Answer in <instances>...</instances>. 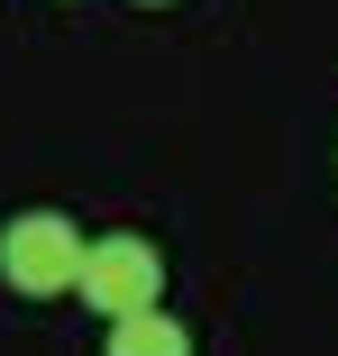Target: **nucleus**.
Segmentation results:
<instances>
[{"label": "nucleus", "mask_w": 338, "mask_h": 356, "mask_svg": "<svg viewBox=\"0 0 338 356\" xmlns=\"http://www.w3.org/2000/svg\"><path fill=\"white\" fill-rule=\"evenodd\" d=\"M74 265H83V229L64 220V210H19V220L0 229V274H10V293H28V302L74 293Z\"/></svg>", "instance_id": "f257e3e1"}, {"label": "nucleus", "mask_w": 338, "mask_h": 356, "mask_svg": "<svg viewBox=\"0 0 338 356\" xmlns=\"http://www.w3.org/2000/svg\"><path fill=\"white\" fill-rule=\"evenodd\" d=\"M74 293H83L101 320H119V311H147V302L165 293V256H156L147 238H83Z\"/></svg>", "instance_id": "f03ea898"}, {"label": "nucleus", "mask_w": 338, "mask_h": 356, "mask_svg": "<svg viewBox=\"0 0 338 356\" xmlns=\"http://www.w3.org/2000/svg\"><path fill=\"white\" fill-rule=\"evenodd\" d=\"M110 356H192V329L174 320V311H119L110 320Z\"/></svg>", "instance_id": "7ed1b4c3"}]
</instances>
